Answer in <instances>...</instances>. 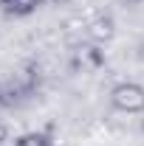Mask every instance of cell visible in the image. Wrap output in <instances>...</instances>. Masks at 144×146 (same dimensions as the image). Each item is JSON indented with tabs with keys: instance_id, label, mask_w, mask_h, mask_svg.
Instances as JSON below:
<instances>
[{
	"instance_id": "7",
	"label": "cell",
	"mask_w": 144,
	"mask_h": 146,
	"mask_svg": "<svg viewBox=\"0 0 144 146\" xmlns=\"http://www.w3.org/2000/svg\"><path fill=\"white\" fill-rule=\"evenodd\" d=\"M141 129H144V118H141Z\"/></svg>"
},
{
	"instance_id": "6",
	"label": "cell",
	"mask_w": 144,
	"mask_h": 146,
	"mask_svg": "<svg viewBox=\"0 0 144 146\" xmlns=\"http://www.w3.org/2000/svg\"><path fill=\"white\" fill-rule=\"evenodd\" d=\"M6 141H9V127L0 121V143H6Z\"/></svg>"
},
{
	"instance_id": "2",
	"label": "cell",
	"mask_w": 144,
	"mask_h": 146,
	"mask_svg": "<svg viewBox=\"0 0 144 146\" xmlns=\"http://www.w3.org/2000/svg\"><path fill=\"white\" fill-rule=\"evenodd\" d=\"M110 107L124 115H144V87L139 82H119L110 90Z\"/></svg>"
},
{
	"instance_id": "4",
	"label": "cell",
	"mask_w": 144,
	"mask_h": 146,
	"mask_svg": "<svg viewBox=\"0 0 144 146\" xmlns=\"http://www.w3.org/2000/svg\"><path fill=\"white\" fill-rule=\"evenodd\" d=\"M42 0H0V11L9 17H28L34 14Z\"/></svg>"
},
{
	"instance_id": "5",
	"label": "cell",
	"mask_w": 144,
	"mask_h": 146,
	"mask_svg": "<svg viewBox=\"0 0 144 146\" xmlns=\"http://www.w3.org/2000/svg\"><path fill=\"white\" fill-rule=\"evenodd\" d=\"M14 146H54V135L48 129H37V132H26L20 135Z\"/></svg>"
},
{
	"instance_id": "1",
	"label": "cell",
	"mask_w": 144,
	"mask_h": 146,
	"mask_svg": "<svg viewBox=\"0 0 144 146\" xmlns=\"http://www.w3.org/2000/svg\"><path fill=\"white\" fill-rule=\"evenodd\" d=\"M37 84H40V76H37V70L31 65L23 68L20 73H14V76H9V79H3L0 82V107L23 104L28 96H34Z\"/></svg>"
},
{
	"instance_id": "3",
	"label": "cell",
	"mask_w": 144,
	"mask_h": 146,
	"mask_svg": "<svg viewBox=\"0 0 144 146\" xmlns=\"http://www.w3.org/2000/svg\"><path fill=\"white\" fill-rule=\"evenodd\" d=\"M113 34H116V23H113L110 14H99V17L88 25V36L93 42H110Z\"/></svg>"
}]
</instances>
